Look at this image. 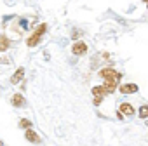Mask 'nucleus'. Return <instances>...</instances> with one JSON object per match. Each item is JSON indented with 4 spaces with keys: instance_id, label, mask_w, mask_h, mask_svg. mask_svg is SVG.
Here are the masks:
<instances>
[{
    "instance_id": "nucleus-1",
    "label": "nucleus",
    "mask_w": 148,
    "mask_h": 146,
    "mask_svg": "<svg viewBox=\"0 0 148 146\" xmlns=\"http://www.w3.org/2000/svg\"><path fill=\"white\" fill-rule=\"evenodd\" d=\"M99 77L101 78H105V82H110V84H119L120 82V78H122V75L119 71H115V70H112V68H103L101 71H99Z\"/></svg>"
},
{
    "instance_id": "nucleus-2",
    "label": "nucleus",
    "mask_w": 148,
    "mask_h": 146,
    "mask_svg": "<svg viewBox=\"0 0 148 146\" xmlns=\"http://www.w3.org/2000/svg\"><path fill=\"white\" fill-rule=\"evenodd\" d=\"M45 30H47V25H45V23H42V25H40V26H38V28L35 30V33H33V35H32V37H30L28 40H26L28 47H35V45H37V44L40 42L42 35L45 33Z\"/></svg>"
},
{
    "instance_id": "nucleus-3",
    "label": "nucleus",
    "mask_w": 148,
    "mask_h": 146,
    "mask_svg": "<svg viewBox=\"0 0 148 146\" xmlns=\"http://www.w3.org/2000/svg\"><path fill=\"white\" fill-rule=\"evenodd\" d=\"M86 50H87V45H86V42H75V44L71 45V52L75 54V56H82Z\"/></svg>"
},
{
    "instance_id": "nucleus-4",
    "label": "nucleus",
    "mask_w": 148,
    "mask_h": 146,
    "mask_svg": "<svg viewBox=\"0 0 148 146\" xmlns=\"http://www.w3.org/2000/svg\"><path fill=\"white\" fill-rule=\"evenodd\" d=\"M119 91L122 94H134V92H138V85L136 84H122L119 87Z\"/></svg>"
},
{
    "instance_id": "nucleus-5",
    "label": "nucleus",
    "mask_w": 148,
    "mask_h": 146,
    "mask_svg": "<svg viewBox=\"0 0 148 146\" xmlns=\"http://www.w3.org/2000/svg\"><path fill=\"white\" fill-rule=\"evenodd\" d=\"M25 137H26V139H28L30 143H33V144H40V141H42V139H40V136H38L37 132H33L32 129H28V130H26Z\"/></svg>"
},
{
    "instance_id": "nucleus-6",
    "label": "nucleus",
    "mask_w": 148,
    "mask_h": 146,
    "mask_svg": "<svg viewBox=\"0 0 148 146\" xmlns=\"http://www.w3.org/2000/svg\"><path fill=\"white\" fill-rule=\"evenodd\" d=\"M23 77H25V68H18V70H16V73L12 75V78H11V84H12V85L19 84V82L23 80Z\"/></svg>"
},
{
    "instance_id": "nucleus-7",
    "label": "nucleus",
    "mask_w": 148,
    "mask_h": 146,
    "mask_svg": "<svg viewBox=\"0 0 148 146\" xmlns=\"http://www.w3.org/2000/svg\"><path fill=\"white\" fill-rule=\"evenodd\" d=\"M119 113H124V115L131 117V115H134V108H132V104H129V103H122V104L119 106Z\"/></svg>"
},
{
    "instance_id": "nucleus-8",
    "label": "nucleus",
    "mask_w": 148,
    "mask_h": 146,
    "mask_svg": "<svg viewBox=\"0 0 148 146\" xmlns=\"http://www.w3.org/2000/svg\"><path fill=\"white\" fill-rule=\"evenodd\" d=\"M11 47V40L5 35H0V52H5Z\"/></svg>"
},
{
    "instance_id": "nucleus-9",
    "label": "nucleus",
    "mask_w": 148,
    "mask_h": 146,
    "mask_svg": "<svg viewBox=\"0 0 148 146\" xmlns=\"http://www.w3.org/2000/svg\"><path fill=\"white\" fill-rule=\"evenodd\" d=\"M92 94H94V98H105L108 92L105 91L103 85H96V87H92Z\"/></svg>"
},
{
    "instance_id": "nucleus-10",
    "label": "nucleus",
    "mask_w": 148,
    "mask_h": 146,
    "mask_svg": "<svg viewBox=\"0 0 148 146\" xmlns=\"http://www.w3.org/2000/svg\"><path fill=\"white\" fill-rule=\"evenodd\" d=\"M12 104L18 106V108L23 106V104H25V98H23L21 94H14V96H12Z\"/></svg>"
},
{
    "instance_id": "nucleus-11",
    "label": "nucleus",
    "mask_w": 148,
    "mask_h": 146,
    "mask_svg": "<svg viewBox=\"0 0 148 146\" xmlns=\"http://www.w3.org/2000/svg\"><path fill=\"white\" fill-rule=\"evenodd\" d=\"M19 127L25 129V130H28V129H32V122L26 120V118H23V120H19Z\"/></svg>"
},
{
    "instance_id": "nucleus-12",
    "label": "nucleus",
    "mask_w": 148,
    "mask_h": 146,
    "mask_svg": "<svg viewBox=\"0 0 148 146\" xmlns=\"http://www.w3.org/2000/svg\"><path fill=\"white\" fill-rule=\"evenodd\" d=\"M138 115H139L141 118H148V104L141 106V108H139V111H138Z\"/></svg>"
},
{
    "instance_id": "nucleus-13",
    "label": "nucleus",
    "mask_w": 148,
    "mask_h": 146,
    "mask_svg": "<svg viewBox=\"0 0 148 146\" xmlns=\"http://www.w3.org/2000/svg\"><path fill=\"white\" fill-rule=\"evenodd\" d=\"M101 101H103V98H94V104H101Z\"/></svg>"
},
{
    "instance_id": "nucleus-14",
    "label": "nucleus",
    "mask_w": 148,
    "mask_h": 146,
    "mask_svg": "<svg viewBox=\"0 0 148 146\" xmlns=\"http://www.w3.org/2000/svg\"><path fill=\"white\" fill-rule=\"evenodd\" d=\"M0 146H4V143H2V141H0Z\"/></svg>"
},
{
    "instance_id": "nucleus-15",
    "label": "nucleus",
    "mask_w": 148,
    "mask_h": 146,
    "mask_svg": "<svg viewBox=\"0 0 148 146\" xmlns=\"http://www.w3.org/2000/svg\"><path fill=\"white\" fill-rule=\"evenodd\" d=\"M143 2H146V4H148V0H143Z\"/></svg>"
},
{
    "instance_id": "nucleus-16",
    "label": "nucleus",
    "mask_w": 148,
    "mask_h": 146,
    "mask_svg": "<svg viewBox=\"0 0 148 146\" xmlns=\"http://www.w3.org/2000/svg\"><path fill=\"white\" fill-rule=\"evenodd\" d=\"M146 7H148V4H146Z\"/></svg>"
}]
</instances>
